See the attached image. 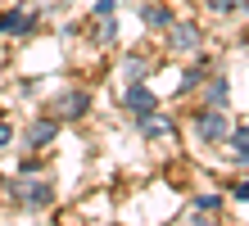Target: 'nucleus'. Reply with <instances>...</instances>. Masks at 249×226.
Wrapping results in <instances>:
<instances>
[{"label":"nucleus","instance_id":"nucleus-1","mask_svg":"<svg viewBox=\"0 0 249 226\" xmlns=\"http://www.w3.org/2000/svg\"><path fill=\"white\" fill-rule=\"evenodd\" d=\"M14 194H18L27 208H46V204L54 199V190L46 186V181H18V186H14Z\"/></svg>","mask_w":249,"mask_h":226},{"label":"nucleus","instance_id":"nucleus-2","mask_svg":"<svg viewBox=\"0 0 249 226\" xmlns=\"http://www.w3.org/2000/svg\"><path fill=\"white\" fill-rule=\"evenodd\" d=\"M168 45L172 50H195L199 45V27L195 23H168Z\"/></svg>","mask_w":249,"mask_h":226},{"label":"nucleus","instance_id":"nucleus-3","mask_svg":"<svg viewBox=\"0 0 249 226\" xmlns=\"http://www.w3.org/2000/svg\"><path fill=\"white\" fill-rule=\"evenodd\" d=\"M222 136H227V118L222 113H199V140L204 145H217V140H222Z\"/></svg>","mask_w":249,"mask_h":226},{"label":"nucleus","instance_id":"nucleus-4","mask_svg":"<svg viewBox=\"0 0 249 226\" xmlns=\"http://www.w3.org/2000/svg\"><path fill=\"white\" fill-rule=\"evenodd\" d=\"M141 23L145 27H168L172 23V9L168 5H141Z\"/></svg>","mask_w":249,"mask_h":226},{"label":"nucleus","instance_id":"nucleus-5","mask_svg":"<svg viewBox=\"0 0 249 226\" xmlns=\"http://www.w3.org/2000/svg\"><path fill=\"white\" fill-rule=\"evenodd\" d=\"M54 131H59V122H54V118H46V122H32L27 140H32V149H36V145H50V140H54Z\"/></svg>","mask_w":249,"mask_h":226},{"label":"nucleus","instance_id":"nucleus-6","mask_svg":"<svg viewBox=\"0 0 249 226\" xmlns=\"http://www.w3.org/2000/svg\"><path fill=\"white\" fill-rule=\"evenodd\" d=\"M127 109H136V113H154V95L145 86H131L127 90Z\"/></svg>","mask_w":249,"mask_h":226},{"label":"nucleus","instance_id":"nucleus-7","mask_svg":"<svg viewBox=\"0 0 249 226\" xmlns=\"http://www.w3.org/2000/svg\"><path fill=\"white\" fill-rule=\"evenodd\" d=\"M231 149H236V158L249 163V127H240L236 136H231Z\"/></svg>","mask_w":249,"mask_h":226},{"label":"nucleus","instance_id":"nucleus-8","mask_svg":"<svg viewBox=\"0 0 249 226\" xmlns=\"http://www.w3.org/2000/svg\"><path fill=\"white\" fill-rule=\"evenodd\" d=\"M59 109H64V118H77V113L86 109V95H68V100L59 104Z\"/></svg>","mask_w":249,"mask_h":226},{"label":"nucleus","instance_id":"nucleus-9","mask_svg":"<svg viewBox=\"0 0 249 226\" xmlns=\"http://www.w3.org/2000/svg\"><path fill=\"white\" fill-rule=\"evenodd\" d=\"M209 100H213V104H227V77L209 82Z\"/></svg>","mask_w":249,"mask_h":226},{"label":"nucleus","instance_id":"nucleus-10","mask_svg":"<svg viewBox=\"0 0 249 226\" xmlns=\"http://www.w3.org/2000/svg\"><path fill=\"white\" fill-rule=\"evenodd\" d=\"M113 9H118V0H95V18H113Z\"/></svg>","mask_w":249,"mask_h":226},{"label":"nucleus","instance_id":"nucleus-11","mask_svg":"<svg viewBox=\"0 0 249 226\" xmlns=\"http://www.w3.org/2000/svg\"><path fill=\"white\" fill-rule=\"evenodd\" d=\"M199 77H204V68H190V72H181V90H190V86H199Z\"/></svg>","mask_w":249,"mask_h":226},{"label":"nucleus","instance_id":"nucleus-12","mask_svg":"<svg viewBox=\"0 0 249 226\" xmlns=\"http://www.w3.org/2000/svg\"><path fill=\"white\" fill-rule=\"evenodd\" d=\"M236 5H240V0H209V9H217V14H231Z\"/></svg>","mask_w":249,"mask_h":226},{"label":"nucleus","instance_id":"nucleus-13","mask_svg":"<svg viewBox=\"0 0 249 226\" xmlns=\"http://www.w3.org/2000/svg\"><path fill=\"white\" fill-rule=\"evenodd\" d=\"M231 194H236V199H249V181H236V190H231Z\"/></svg>","mask_w":249,"mask_h":226},{"label":"nucleus","instance_id":"nucleus-14","mask_svg":"<svg viewBox=\"0 0 249 226\" xmlns=\"http://www.w3.org/2000/svg\"><path fill=\"white\" fill-rule=\"evenodd\" d=\"M9 140H14V131H9V127H5V122H0V149H5V145H9Z\"/></svg>","mask_w":249,"mask_h":226},{"label":"nucleus","instance_id":"nucleus-15","mask_svg":"<svg viewBox=\"0 0 249 226\" xmlns=\"http://www.w3.org/2000/svg\"><path fill=\"white\" fill-rule=\"evenodd\" d=\"M245 9H249V0H245Z\"/></svg>","mask_w":249,"mask_h":226}]
</instances>
